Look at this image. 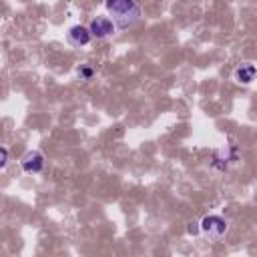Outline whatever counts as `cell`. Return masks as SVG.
<instances>
[{"mask_svg":"<svg viewBox=\"0 0 257 257\" xmlns=\"http://www.w3.org/2000/svg\"><path fill=\"white\" fill-rule=\"evenodd\" d=\"M92 72H94V70H92L90 66H80V68H78V76H80L82 80H88V78L92 76Z\"/></svg>","mask_w":257,"mask_h":257,"instance_id":"cell-7","label":"cell"},{"mask_svg":"<svg viewBox=\"0 0 257 257\" xmlns=\"http://www.w3.org/2000/svg\"><path fill=\"white\" fill-rule=\"evenodd\" d=\"M20 165H22V171H24V173L36 175V173H40V171L44 169V157H42V153H38V151H28V153L22 157Z\"/></svg>","mask_w":257,"mask_h":257,"instance_id":"cell-4","label":"cell"},{"mask_svg":"<svg viewBox=\"0 0 257 257\" xmlns=\"http://www.w3.org/2000/svg\"><path fill=\"white\" fill-rule=\"evenodd\" d=\"M106 12L116 28H128L141 18V6L135 0H106Z\"/></svg>","mask_w":257,"mask_h":257,"instance_id":"cell-1","label":"cell"},{"mask_svg":"<svg viewBox=\"0 0 257 257\" xmlns=\"http://www.w3.org/2000/svg\"><path fill=\"white\" fill-rule=\"evenodd\" d=\"M66 38H68V44H70V46L80 48V46H86V44L90 42L92 34H90V30H88V28H84V26H80V24H78V26H72V28L68 30Z\"/></svg>","mask_w":257,"mask_h":257,"instance_id":"cell-5","label":"cell"},{"mask_svg":"<svg viewBox=\"0 0 257 257\" xmlns=\"http://www.w3.org/2000/svg\"><path fill=\"white\" fill-rule=\"evenodd\" d=\"M6 163H8V151L2 147V163H0V167H6Z\"/></svg>","mask_w":257,"mask_h":257,"instance_id":"cell-8","label":"cell"},{"mask_svg":"<svg viewBox=\"0 0 257 257\" xmlns=\"http://www.w3.org/2000/svg\"><path fill=\"white\" fill-rule=\"evenodd\" d=\"M255 74H257V68L253 64H241L237 70H235V80L241 82V84H249L255 80Z\"/></svg>","mask_w":257,"mask_h":257,"instance_id":"cell-6","label":"cell"},{"mask_svg":"<svg viewBox=\"0 0 257 257\" xmlns=\"http://www.w3.org/2000/svg\"><path fill=\"white\" fill-rule=\"evenodd\" d=\"M201 231L205 235H209L211 239H221L227 231V223H225V219H221L217 215H211V217H205L201 221Z\"/></svg>","mask_w":257,"mask_h":257,"instance_id":"cell-2","label":"cell"},{"mask_svg":"<svg viewBox=\"0 0 257 257\" xmlns=\"http://www.w3.org/2000/svg\"><path fill=\"white\" fill-rule=\"evenodd\" d=\"M88 30H90V34H92L94 38H106V36L114 34L116 26H114V22H112L110 18H106V16H96V18L90 22Z\"/></svg>","mask_w":257,"mask_h":257,"instance_id":"cell-3","label":"cell"}]
</instances>
